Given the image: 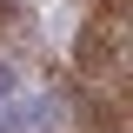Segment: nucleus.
<instances>
[{
	"label": "nucleus",
	"mask_w": 133,
	"mask_h": 133,
	"mask_svg": "<svg viewBox=\"0 0 133 133\" xmlns=\"http://www.w3.org/2000/svg\"><path fill=\"white\" fill-rule=\"evenodd\" d=\"M53 120V100H0V133H33Z\"/></svg>",
	"instance_id": "f257e3e1"
},
{
	"label": "nucleus",
	"mask_w": 133,
	"mask_h": 133,
	"mask_svg": "<svg viewBox=\"0 0 133 133\" xmlns=\"http://www.w3.org/2000/svg\"><path fill=\"white\" fill-rule=\"evenodd\" d=\"M7 93H14V73H7V66H0V100H7Z\"/></svg>",
	"instance_id": "f03ea898"
}]
</instances>
